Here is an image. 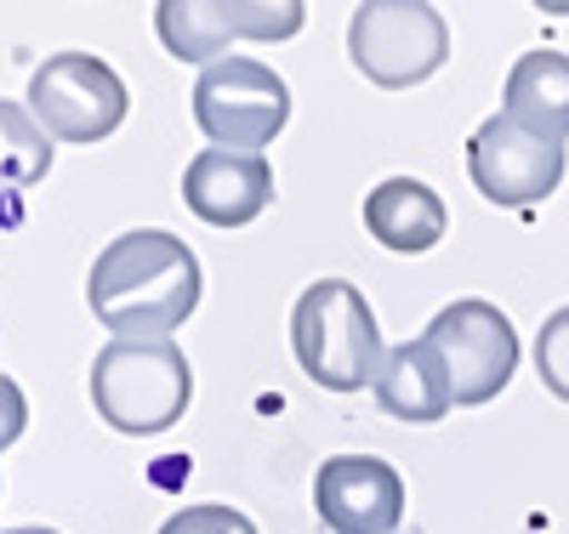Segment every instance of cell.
Listing matches in <instances>:
<instances>
[{
	"label": "cell",
	"instance_id": "obj_16",
	"mask_svg": "<svg viewBox=\"0 0 569 534\" xmlns=\"http://www.w3.org/2000/svg\"><path fill=\"white\" fill-rule=\"evenodd\" d=\"M536 370L547 393L569 404V308L547 313V324L536 330Z\"/></svg>",
	"mask_w": 569,
	"mask_h": 534
},
{
	"label": "cell",
	"instance_id": "obj_4",
	"mask_svg": "<svg viewBox=\"0 0 569 534\" xmlns=\"http://www.w3.org/2000/svg\"><path fill=\"white\" fill-rule=\"evenodd\" d=\"M348 58L382 91L433 80L450 58L445 12L427 7V0H365L348 23Z\"/></svg>",
	"mask_w": 569,
	"mask_h": 534
},
{
	"label": "cell",
	"instance_id": "obj_10",
	"mask_svg": "<svg viewBox=\"0 0 569 534\" xmlns=\"http://www.w3.org/2000/svg\"><path fill=\"white\" fill-rule=\"evenodd\" d=\"M313 512L330 534H393L405 517V477L382 455H330L313 477Z\"/></svg>",
	"mask_w": 569,
	"mask_h": 534
},
{
	"label": "cell",
	"instance_id": "obj_1",
	"mask_svg": "<svg viewBox=\"0 0 569 534\" xmlns=\"http://www.w3.org/2000/svg\"><path fill=\"white\" fill-rule=\"evenodd\" d=\"M86 302L114 342H171L200 308V256L166 228H131L91 262Z\"/></svg>",
	"mask_w": 569,
	"mask_h": 534
},
{
	"label": "cell",
	"instance_id": "obj_19",
	"mask_svg": "<svg viewBox=\"0 0 569 534\" xmlns=\"http://www.w3.org/2000/svg\"><path fill=\"white\" fill-rule=\"evenodd\" d=\"M7 534H58V528H7Z\"/></svg>",
	"mask_w": 569,
	"mask_h": 534
},
{
	"label": "cell",
	"instance_id": "obj_5",
	"mask_svg": "<svg viewBox=\"0 0 569 534\" xmlns=\"http://www.w3.org/2000/svg\"><path fill=\"white\" fill-rule=\"evenodd\" d=\"M291 120V85L257 58H222L194 80V125L211 149L262 154Z\"/></svg>",
	"mask_w": 569,
	"mask_h": 534
},
{
	"label": "cell",
	"instance_id": "obj_17",
	"mask_svg": "<svg viewBox=\"0 0 569 534\" xmlns=\"http://www.w3.org/2000/svg\"><path fill=\"white\" fill-rule=\"evenodd\" d=\"M160 534H257V523L233 506H182L160 523Z\"/></svg>",
	"mask_w": 569,
	"mask_h": 534
},
{
	"label": "cell",
	"instance_id": "obj_11",
	"mask_svg": "<svg viewBox=\"0 0 569 534\" xmlns=\"http://www.w3.org/2000/svg\"><path fill=\"white\" fill-rule=\"evenodd\" d=\"M182 205L206 228H246L273 205V165L268 154L200 149L182 171Z\"/></svg>",
	"mask_w": 569,
	"mask_h": 534
},
{
	"label": "cell",
	"instance_id": "obj_14",
	"mask_svg": "<svg viewBox=\"0 0 569 534\" xmlns=\"http://www.w3.org/2000/svg\"><path fill=\"white\" fill-rule=\"evenodd\" d=\"M501 114L563 142L569 137V58L552 52V46L518 58L507 74V91H501Z\"/></svg>",
	"mask_w": 569,
	"mask_h": 534
},
{
	"label": "cell",
	"instance_id": "obj_9",
	"mask_svg": "<svg viewBox=\"0 0 569 534\" xmlns=\"http://www.w3.org/2000/svg\"><path fill=\"white\" fill-rule=\"evenodd\" d=\"M467 177L501 211H530L563 182V142L518 125L512 114H490L467 142Z\"/></svg>",
	"mask_w": 569,
	"mask_h": 534
},
{
	"label": "cell",
	"instance_id": "obj_7",
	"mask_svg": "<svg viewBox=\"0 0 569 534\" xmlns=\"http://www.w3.org/2000/svg\"><path fill=\"white\" fill-rule=\"evenodd\" d=\"M433 353L450 370V393L461 410H479L496 393H507V381L518 375V330L512 319L485 302V296H467L433 313V324L421 330Z\"/></svg>",
	"mask_w": 569,
	"mask_h": 534
},
{
	"label": "cell",
	"instance_id": "obj_3",
	"mask_svg": "<svg viewBox=\"0 0 569 534\" xmlns=\"http://www.w3.org/2000/svg\"><path fill=\"white\" fill-rule=\"evenodd\" d=\"M188 399H194V370L177 342H109L91 359V404L126 439L177 426Z\"/></svg>",
	"mask_w": 569,
	"mask_h": 534
},
{
	"label": "cell",
	"instance_id": "obj_18",
	"mask_svg": "<svg viewBox=\"0 0 569 534\" xmlns=\"http://www.w3.org/2000/svg\"><path fill=\"white\" fill-rule=\"evenodd\" d=\"M29 426V399L12 375H0V450H12Z\"/></svg>",
	"mask_w": 569,
	"mask_h": 534
},
{
	"label": "cell",
	"instance_id": "obj_8",
	"mask_svg": "<svg viewBox=\"0 0 569 534\" xmlns=\"http://www.w3.org/2000/svg\"><path fill=\"white\" fill-rule=\"evenodd\" d=\"M302 0H160L154 29L177 63H222L233 40H291L302 29Z\"/></svg>",
	"mask_w": 569,
	"mask_h": 534
},
{
	"label": "cell",
	"instance_id": "obj_2",
	"mask_svg": "<svg viewBox=\"0 0 569 534\" xmlns=\"http://www.w3.org/2000/svg\"><path fill=\"white\" fill-rule=\"evenodd\" d=\"M291 347L297 364L325 393H365L382 375V330L365 302V290L348 279H319L308 284L291 308Z\"/></svg>",
	"mask_w": 569,
	"mask_h": 534
},
{
	"label": "cell",
	"instance_id": "obj_12",
	"mask_svg": "<svg viewBox=\"0 0 569 534\" xmlns=\"http://www.w3.org/2000/svg\"><path fill=\"white\" fill-rule=\"evenodd\" d=\"M376 404H382V415L405 421V426H433L456 410V393H450V370L445 359L433 353V342L427 335H416V342H399L388 347L382 359V375H376Z\"/></svg>",
	"mask_w": 569,
	"mask_h": 534
},
{
	"label": "cell",
	"instance_id": "obj_15",
	"mask_svg": "<svg viewBox=\"0 0 569 534\" xmlns=\"http://www.w3.org/2000/svg\"><path fill=\"white\" fill-rule=\"evenodd\" d=\"M52 171V137L23 103L0 97V188H34Z\"/></svg>",
	"mask_w": 569,
	"mask_h": 534
},
{
	"label": "cell",
	"instance_id": "obj_6",
	"mask_svg": "<svg viewBox=\"0 0 569 534\" xmlns=\"http://www.w3.org/2000/svg\"><path fill=\"white\" fill-rule=\"evenodd\" d=\"M126 80L91 52H58L29 74V114L52 142H103L126 120Z\"/></svg>",
	"mask_w": 569,
	"mask_h": 534
},
{
	"label": "cell",
	"instance_id": "obj_13",
	"mask_svg": "<svg viewBox=\"0 0 569 534\" xmlns=\"http://www.w3.org/2000/svg\"><path fill=\"white\" fill-rule=\"evenodd\" d=\"M365 228L376 245H388L399 256H421L445 239L450 211L421 177H388L365 193Z\"/></svg>",
	"mask_w": 569,
	"mask_h": 534
}]
</instances>
